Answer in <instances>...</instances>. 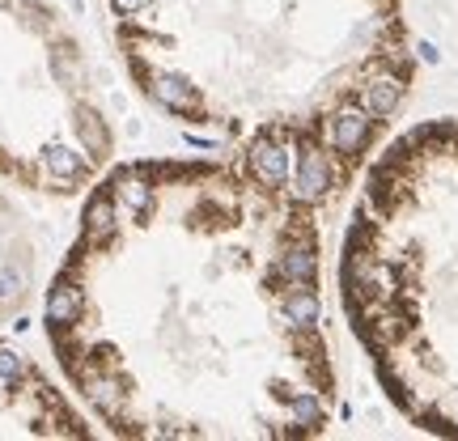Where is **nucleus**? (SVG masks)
I'll list each match as a JSON object with an SVG mask.
<instances>
[{
  "mask_svg": "<svg viewBox=\"0 0 458 441\" xmlns=\"http://www.w3.org/2000/svg\"><path fill=\"white\" fill-rule=\"evenodd\" d=\"M319 216L213 153L102 174L47 293L51 348L93 420L132 441L327 433Z\"/></svg>",
  "mask_w": 458,
  "mask_h": 441,
  "instance_id": "1",
  "label": "nucleus"
},
{
  "mask_svg": "<svg viewBox=\"0 0 458 441\" xmlns=\"http://www.w3.org/2000/svg\"><path fill=\"white\" fill-rule=\"evenodd\" d=\"M136 94L187 140L319 212L412 94L403 0H102Z\"/></svg>",
  "mask_w": 458,
  "mask_h": 441,
  "instance_id": "2",
  "label": "nucleus"
},
{
  "mask_svg": "<svg viewBox=\"0 0 458 441\" xmlns=\"http://www.w3.org/2000/svg\"><path fill=\"white\" fill-rule=\"evenodd\" d=\"M339 293L386 399L458 437V119L412 128L369 165Z\"/></svg>",
  "mask_w": 458,
  "mask_h": 441,
  "instance_id": "3",
  "label": "nucleus"
},
{
  "mask_svg": "<svg viewBox=\"0 0 458 441\" xmlns=\"http://www.w3.org/2000/svg\"><path fill=\"white\" fill-rule=\"evenodd\" d=\"M0 433H17V437H89L93 428L17 348L0 344Z\"/></svg>",
  "mask_w": 458,
  "mask_h": 441,
  "instance_id": "4",
  "label": "nucleus"
}]
</instances>
